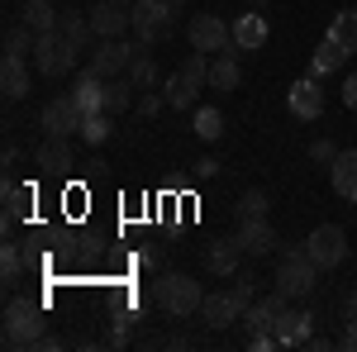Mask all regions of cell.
I'll return each mask as SVG.
<instances>
[{"mask_svg":"<svg viewBox=\"0 0 357 352\" xmlns=\"http://www.w3.org/2000/svg\"><path fill=\"white\" fill-rule=\"evenodd\" d=\"M33 38H38V33H33V29L20 20V24L5 33V57H24V53H33Z\"/></svg>","mask_w":357,"mask_h":352,"instance_id":"34","label":"cell"},{"mask_svg":"<svg viewBox=\"0 0 357 352\" xmlns=\"http://www.w3.org/2000/svg\"><path fill=\"white\" fill-rule=\"evenodd\" d=\"M162 95H167V109H195V95H200V86H191L181 72H172L162 86Z\"/></svg>","mask_w":357,"mask_h":352,"instance_id":"28","label":"cell"},{"mask_svg":"<svg viewBox=\"0 0 357 352\" xmlns=\"http://www.w3.org/2000/svg\"><path fill=\"white\" fill-rule=\"evenodd\" d=\"M138 48H143V43H138ZM138 48H134V43H124V38H96V53H91L86 67H91V72H100L105 82H110V77H124Z\"/></svg>","mask_w":357,"mask_h":352,"instance_id":"8","label":"cell"},{"mask_svg":"<svg viewBox=\"0 0 357 352\" xmlns=\"http://www.w3.org/2000/svg\"><path fill=\"white\" fill-rule=\"evenodd\" d=\"M57 348H67L57 333H43V338H38V352H57Z\"/></svg>","mask_w":357,"mask_h":352,"instance_id":"44","label":"cell"},{"mask_svg":"<svg viewBox=\"0 0 357 352\" xmlns=\"http://www.w3.org/2000/svg\"><path fill=\"white\" fill-rule=\"evenodd\" d=\"M124 77H129V82H134L138 91H153V86H158V62H153V57H148L143 48H138V53H134V62H129V72H124Z\"/></svg>","mask_w":357,"mask_h":352,"instance_id":"33","label":"cell"},{"mask_svg":"<svg viewBox=\"0 0 357 352\" xmlns=\"http://www.w3.org/2000/svg\"><path fill=\"white\" fill-rule=\"evenodd\" d=\"M134 262H138V267H148V271H153V267H162V247H158V243L138 247V252H134Z\"/></svg>","mask_w":357,"mask_h":352,"instance_id":"39","label":"cell"},{"mask_svg":"<svg viewBox=\"0 0 357 352\" xmlns=\"http://www.w3.org/2000/svg\"><path fill=\"white\" fill-rule=\"evenodd\" d=\"M248 5H257V10H262V5H267V0H248Z\"/></svg>","mask_w":357,"mask_h":352,"instance_id":"46","label":"cell"},{"mask_svg":"<svg viewBox=\"0 0 357 352\" xmlns=\"http://www.w3.org/2000/svg\"><path fill=\"white\" fill-rule=\"evenodd\" d=\"M338 348L357 352V314H353V319H343V338H338Z\"/></svg>","mask_w":357,"mask_h":352,"instance_id":"42","label":"cell"},{"mask_svg":"<svg viewBox=\"0 0 357 352\" xmlns=\"http://www.w3.org/2000/svg\"><path fill=\"white\" fill-rule=\"evenodd\" d=\"M191 129H195L200 143H220L224 138V114L215 105H195L191 109Z\"/></svg>","mask_w":357,"mask_h":352,"instance_id":"26","label":"cell"},{"mask_svg":"<svg viewBox=\"0 0 357 352\" xmlns=\"http://www.w3.org/2000/svg\"><path fill=\"white\" fill-rule=\"evenodd\" d=\"M5 348H38V338L48 333V319H43V305L24 296H10L5 300Z\"/></svg>","mask_w":357,"mask_h":352,"instance_id":"1","label":"cell"},{"mask_svg":"<svg viewBox=\"0 0 357 352\" xmlns=\"http://www.w3.org/2000/svg\"><path fill=\"white\" fill-rule=\"evenodd\" d=\"M252 281H257V276H252V271H243V267H238V281H234V291H238V296H243L248 305L257 300V286H252Z\"/></svg>","mask_w":357,"mask_h":352,"instance_id":"40","label":"cell"},{"mask_svg":"<svg viewBox=\"0 0 357 352\" xmlns=\"http://www.w3.org/2000/svg\"><path fill=\"white\" fill-rule=\"evenodd\" d=\"M91 29H96V38H124V33L134 29V5L96 0V5H91Z\"/></svg>","mask_w":357,"mask_h":352,"instance_id":"10","label":"cell"},{"mask_svg":"<svg viewBox=\"0 0 357 352\" xmlns=\"http://www.w3.org/2000/svg\"><path fill=\"white\" fill-rule=\"evenodd\" d=\"M215 176H220V162L215 158H200L195 162V181H215Z\"/></svg>","mask_w":357,"mask_h":352,"instance_id":"41","label":"cell"},{"mask_svg":"<svg viewBox=\"0 0 357 352\" xmlns=\"http://www.w3.org/2000/svg\"><path fill=\"white\" fill-rule=\"evenodd\" d=\"M343 105L357 109V72H348V82H343Z\"/></svg>","mask_w":357,"mask_h":352,"instance_id":"43","label":"cell"},{"mask_svg":"<svg viewBox=\"0 0 357 352\" xmlns=\"http://www.w3.org/2000/svg\"><path fill=\"white\" fill-rule=\"evenodd\" d=\"M57 33L77 48V53H86V43L96 38V29H91V15H62V24H57Z\"/></svg>","mask_w":357,"mask_h":352,"instance_id":"30","label":"cell"},{"mask_svg":"<svg viewBox=\"0 0 357 352\" xmlns=\"http://www.w3.org/2000/svg\"><path fill=\"white\" fill-rule=\"evenodd\" d=\"M329 181H333V190H338L348 205H357V148H343V153L333 158Z\"/></svg>","mask_w":357,"mask_h":352,"instance_id":"21","label":"cell"},{"mask_svg":"<svg viewBox=\"0 0 357 352\" xmlns=\"http://www.w3.org/2000/svg\"><path fill=\"white\" fill-rule=\"evenodd\" d=\"M153 300H158V309L172 314V319H191V314H200L205 291H200V281L186 276V271H162L153 281Z\"/></svg>","mask_w":357,"mask_h":352,"instance_id":"2","label":"cell"},{"mask_svg":"<svg viewBox=\"0 0 357 352\" xmlns=\"http://www.w3.org/2000/svg\"><path fill=\"white\" fill-rule=\"evenodd\" d=\"M267 38H272V29H267V20H262V10H257V5H252L248 15L234 20V48H238V53H262V48H267Z\"/></svg>","mask_w":357,"mask_h":352,"instance_id":"14","label":"cell"},{"mask_svg":"<svg viewBox=\"0 0 357 352\" xmlns=\"http://www.w3.org/2000/svg\"><path fill=\"white\" fill-rule=\"evenodd\" d=\"M238 247H243L248 257H267V252H276V229L267 224V215L262 219H238Z\"/></svg>","mask_w":357,"mask_h":352,"instance_id":"15","label":"cell"},{"mask_svg":"<svg viewBox=\"0 0 357 352\" xmlns=\"http://www.w3.org/2000/svg\"><path fill=\"white\" fill-rule=\"evenodd\" d=\"M172 5H191V0H172Z\"/></svg>","mask_w":357,"mask_h":352,"instance_id":"47","label":"cell"},{"mask_svg":"<svg viewBox=\"0 0 357 352\" xmlns=\"http://www.w3.org/2000/svg\"><path fill=\"white\" fill-rule=\"evenodd\" d=\"M286 109H291L296 119H305V124L324 114V86H319L314 72L301 77V82H291V91H286Z\"/></svg>","mask_w":357,"mask_h":352,"instance_id":"11","label":"cell"},{"mask_svg":"<svg viewBox=\"0 0 357 352\" xmlns=\"http://www.w3.org/2000/svg\"><path fill=\"white\" fill-rule=\"evenodd\" d=\"M0 86H5V100H10V105L29 95V67H24V57H5V62H0Z\"/></svg>","mask_w":357,"mask_h":352,"instance_id":"22","label":"cell"},{"mask_svg":"<svg viewBox=\"0 0 357 352\" xmlns=\"http://www.w3.org/2000/svg\"><path fill=\"white\" fill-rule=\"evenodd\" d=\"M20 20H24L33 33H57V24H62V15L53 10V0H24Z\"/></svg>","mask_w":357,"mask_h":352,"instance_id":"23","label":"cell"},{"mask_svg":"<svg viewBox=\"0 0 357 352\" xmlns=\"http://www.w3.org/2000/svg\"><path fill=\"white\" fill-rule=\"evenodd\" d=\"M24 262H29V252L20 243H5V247H0V276H5V291H15V286H20Z\"/></svg>","mask_w":357,"mask_h":352,"instance_id":"31","label":"cell"},{"mask_svg":"<svg viewBox=\"0 0 357 352\" xmlns=\"http://www.w3.org/2000/svg\"><path fill=\"white\" fill-rule=\"evenodd\" d=\"M119 5H138V0H119Z\"/></svg>","mask_w":357,"mask_h":352,"instance_id":"48","label":"cell"},{"mask_svg":"<svg viewBox=\"0 0 357 352\" xmlns=\"http://www.w3.org/2000/svg\"><path fill=\"white\" fill-rule=\"evenodd\" d=\"M353 314H357V291H353L348 300H343V319H353Z\"/></svg>","mask_w":357,"mask_h":352,"instance_id":"45","label":"cell"},{"mask_svg":"<svg viewBox=\"0 0 357 352\" xmlns=\"http://www.w3.org/2000/svg\"><path fill=\"white\" fill-rule=\"evenodd\" d=\"M100 348H110V352L129 348V328H124V324H110V328H105V338H100Z\"/></svg>","mask_w":357,"mask_h":352,"instance_id":"38","label":"cell"},{"mask_svg":"<svg viewBox=\"0 0 357 352\" xmlns=\"http://www.w3.org/2000/svg\"><path fill=\"white\" fill-rule=\"evenodd\" d=\"M310 158H314L319 167H333V158H338V148H333L329 138H314V143H310Z\"/></svg>","mask_w":357,"mask_h":352,"instance_id":"37","label":"cell"},{"mask_svg":"<svg viewBox=\"0 0 357 352\" xmlns=\"http://www.w3.org/2000/svg\"><path fill=\"white\" fill-rule=\"evenodd\" d=\"M314 319H319L314 309H291V305H286V314H281L276 328H272L276 343H281V348H305L310 333H314Z\"/></svg>","mask_w":357,"mask_h":352,"instance_id":"13","label":"cell"},{"mask_svg":"<svg viewBox=\"0 0 357 352\" xmlns=\"http://www.w3.org/2000/svg\"><path fill=\"white\" fill-rule=\"evenodd\" d=\"M138 114H143V119H153V114H158V109H167V95H158V91H143V95H138Z\"/></svg>","mask_w":357,"mask_h":352,"instance_id":"36","label":"cell"},{"mask_svg":"<svg viewBox=\"0 0 357 352\" xmlns=\"http://www.w3.org/2000/svg\"><path fill=\"white\" fill-rule=\"evenodd\" d=\"M305 247H310V257L319 262V271H333L348 262V234H343V224H319L310 238H305Z\"/></svg>","mask_w":357,"mask_h":352,"instance_id":"5","label":"cell"},{"mask_svg":"<svg viewBox=\"0 0 357 352\" xmlns=\"http://www.w3.org/2000/svg\"><path fill=\"white\" fill-rule=\"evenodd\" d=\"M286 305H291V296H281V291H272L267 300H252V305L243 309L248 333H252V328H276V319L286 314Z\"/></svg>","mask_w":357,"mask_h":352,"instance_id":"20","label":"cell"},{"mask_svg":"<svg viewBox=\"0 0 357 352\" xmlns=\"http://www.w3.org/2000/svg\"><path fill=\"white\" fill-rule=\"evenodd\" d=\"M243 309H248V300L238 296V291H215V296L200 300V319H205L210 328L238 324V319H243Z\"/></svg>","mask_w":357,"mask_h":352,"instance_id":"12","label":"cell"},{"mask_svg":"<svg viewBox=\"0 0 357 352\" xmlns=\"http://www.w3.org/2000/svg\"><path fill=\"white\" fill-rule=\"evenodd\" d=\"M348 57H353V53H348V48H338L329 33H324V43H319V48L310 53V72H314V77H329V72H338V67H343Z\"/></svg>","mask_w":357,"mask_h":352,"instance_id":"25","label":"cell"},{"mask_svg":"<svg viewBox=\"0 0 357 352\" xmlns=\"http://www.w3.org/2000/svg\"><path fill=\"white\" fill-rule=\"evenodd\" d=\"M172 15H176V5H172V0H138V5H134V33H138V43H162L167 33H172Z\"/></svg>","mask_w":357,"mask_h":352,"instance_id":"6","label":"cell"},{"mask_svg":"<svg viewBox=\"0 0 357 352\" xmlns=\"http://www.w3.org/2000/svg\"><path fill=\"white\" fill-rule=\"evenodd\" d=\"M110 134H114V124H110V109H96V114H86L82 119V143L86 148H105L110 143Z\"/></svg>","mask_w":357,"mask_h":352,"instance_id":"27","label":"cell"},{"mask_svg":"<svg viewBox=\"0 0 357 352\" xmlns=\"http://www.w3.org/2000/svg\"><path fill=\"white\" fill-rule=\"evenodd\" d=\"M72 62H77V48H72L62 33H38V38H33V67H38V77L57 82V77L72 72Z\"/></svg>","mask_w":357,"mask_h":352,"instance_id":"4","label":"cell"},{"mask_svg":"<svg viewBox=\"0 0 357 352\" xmlns=\"http://www.w3.org/2000/svg\"><path fill=\"white\" fill-rule=\"evenodd\" d=\"M186 38H191L195 53H229L234 48V24H224L220 15H195L191 24H186Z\"/></svg>","mask_w":357,"mask_h":352,"instance_id":"7","label":"cell"},{"mask_svg":"<svg viewBox=\"0 0 357 352\" xmlns=\"http://www.w3.org/2000/svg\"><path fill=\"white\" fill-rule=\"evenodd\" d=\"M72 100H77V109L82 114H96V109H105V77L100 72H77V82H72V91H67Z\"/></svg>","mask_w":357,"mask_h":352,"instance_id":"17","label":"cell"},{"mask_svg":"<svg viewBox=\"0 0 357 352\" xmlns=\"http://www.w3.org/2000/svg\"><path fill=\"white\" fill-rule=\"evenodd\" d=\"M29 210H33V186L5 181V234L15 229V219H29Z\"/></svg>","mask_w":357,"mask_h":352,"instance_id":"24","label":"cell"},{"mask_svg":"<svg viewBox=\"0 0 357 352\" xmlns=\"http://www.w3.org/2000/svg\"><path fill=\"white\" fill-rule=\"evenodd\" d=\"M329 38L338 43V48H348V53H357V10H338V15H333Z\"/></svg>","mask_w":357,"mask_h":352,"instance_id":"32","label":"cell"},{"mask_svg":"<svg viewBox=\"0 0 357 352\" xmlns=\"http://www.w3.org/2000/svg\"><path fill=\"white\" fill-rule=\"evenodd\" d=\"M33 167L43 171V176H67L72 171V138H43L38 143V153H33Z\"/></svg>","mask_w":357,"mask_h":352,"instance_id":"16","label":"cell"},{"mask_svg":"<svg viewBox=\"0 0 357 352\" xmlns=\"http://www.w3.org/2000/svg\"><path fill=\"white\" fill-rule=\"evenodd\" d=\"M267 205H272L267 190H243L234 210H238V219H262V215H267Z\"/></svg>","mask_w":357,"mask_h":352,"instance_id":"35","label":"cell"},{"mask_svg":"<svg viewBox=\"0 0 357 352\" xmlns=\"http://www.w3.org/2000/svg\"><path fill=\"white\" fill-rule=\"evenodd\" d=\"M276 291L291 300H305L314 286H319V262L310 257V247H291V252H281V262H276Z\"/></svg>","mask_w":357,"mask_h":352,"instance_id":"3","label":"cell"},{"mask_svg":"<svg viewBox=\"0 0 357 352\" xmlns=\"http://www.w3.org/2000/svg\"><path fill=\"white\" fill-rule=\"evenodd\" d=\"M238 86H243L238 48H229V53H215V57H210V91H220V95H229V91H238Z\"/></svg>","mask_w":357,"mask_h":352,"instance_id":"18","label":"cell"},{"mask_svg":"<svg viewBox=\"0 0 357 352\" xmlns=\"http://www.w3.org/2000/svg\"><path fill=\"white\" fill-rule=\"evenodd\" d=\"M134 91H138V86L129 82V77H110V82H105V109H110V114H124V109H134V105H138Z\"/></svg>","mask_w":357,"mask_h":352,"instance_id":"29","label":"cell"},{"mask_svg":"<svg viewBox=\"0 0 357 352\" xmlns=\"http://www.w3.org/2000/svg\"><path fill=\"white\" fill-rule=\"evenodd\" d=\"M82 109H77V100L72 95H57V100H48L43 105V114H38V129L48 138H72V134H82Z\"/></svg>","mask_w":357,"mask_h":352,"instance_id":"9","label":"cell"},{"mask_svg":"<svg viewBox=\"0 0 357 352\" xmlns=\"http://www.w3.org/2000/svg\"><path fill=\"white\" fill-rule=\"evenodd\" d=\"M243 247H238V238H220V243L205 247V267L215 271V276H238V267H243Z\"/></svg>","mask_w":357,"mask_h":352,"instance_id":"19","label":"cell"}]
</instances>
